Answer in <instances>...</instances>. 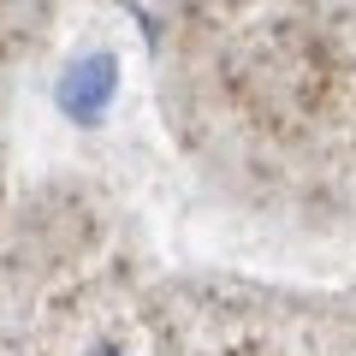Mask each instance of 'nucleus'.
<instances>
[{
	"label": "nucleus",
	"mask_w": 356,
	"mask_h": 356,
	"mask_svg": "<svg viewBox=\"0 0 356 356\" xmlns=\"http://www.w3.org/2000/svg\"><path fill=\"white\" fill-rule=\"evenodd\" d=\"M113 95H119V60L107 48L72 54V60L60 65V77H54V102H60V113L72 119V125H102L107 107H113Z\"/></svg>",
	"instance_id": "nucleus-1"
},
{
	"label": "nucleus",
	"mask_w": 356,
	"mask_h": 356,
	"mask_svg": "<svg viewBox=\"0 0 356 356\" xmlns=\"http://www.w3.org/2000/svg\"><path fill=\"white\" fill-rule=\"evenodd\" d=\"M89 356H125V350H113V344H102V350H89Z\"/></svg>",
	"instance_id": "nucleus-2"
}]
</instances>
